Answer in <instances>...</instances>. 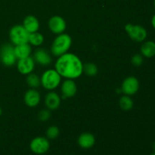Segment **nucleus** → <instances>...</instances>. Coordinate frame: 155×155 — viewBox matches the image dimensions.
Returning a JSON list of instances; mask_svg holds the SVG:
<instances>
[{
	"instance_id": "obj_1",
	"label": "nucleus",
	"mask_w": 155,
	"mask_h": 155,
	"mask_svg": "<svg viewBox=\"0 0 155 155\" xmlns=\"http://www.w3.org/2000/svg\"><path fill=\"white\" fill-rule=\"evenodd\" d=\"M54 68L61 77L71 80L79 78L83 73V62L73 53L67 52L58 57Z\"/></svg>"
},
{
	"instance_id": "obj_2",
	"label": "nucleus",
	"mask_w": 155,
	"mask_h": 155,
	"mask_svg": "<svg viewBox=\"0 0 155 155\" xmlns=\"http://www.w3.org/2000/svg\"><path fill=\"white\" fill-rule=\"evenodd\" d=\"M72 45V38L68 33H61L54 39L51 46V52L56 57H60L68 52Z\"/></svg>"
},
{
	"instance_id": "obj_3",
	"label": "nucleus",
	"mask_w": 155,
	"mask_h": 155,
	"mask_svg": "<svg viewBox=\"0 0 155 155\" xmlns=\"http://www.w3.org/2000/svg\"><path fill=\"white\" fill-rule=\"evenodd\" d=\"M40 80L42 87L46 90L51 91L58 87L61 81V77L55 69H48L42 74Z\"/></svg>"
},
{
	"instance_id": "obj_4",
	"label": "nucleus",
	"mask_w": 155,
	"mask_h": 155,
	"mask_svg": "<svg viewBox=\"0 0 155 155\" xmlns=\"http://www.w3.org/2000/svg\"><path fill=\"white\" fill-rule=\"evenodd\" d=\"M29 36L30 33L23 25H15L9 30V39L15 45L28 42Z\"/></svg>"
},
{
	"instance_id": "obj_5",
	"label": "nucleus",
	"mask_w": 155,
	"mask_h": 155,
	"mask_svg": "<svg viewBox=\"0 0 155 155\" xmlns=\"http://www.w3.org/2000/svg\"><path fill=\"white\" fill-rule=\"evenodd\" d=\"M0 61L4 66L12 67L17 63L15 46L12 44H4L0 48Z\"/></svg>"
},
{
	"instance_id": "obj_6",
	"label": "nucleus",
	"mask_w": 155,
	"mask_h": 155,
	"mask_svg": "<svg viewBox=\"0 0 155 155\" xmlns=\"http://www.w3.org/2000/svg\"><path fill=\"white\" fill-rule=\"evenodd\" d=\"M125 30L130 37V39L137 42H142L146 39V29L141 25H133L132 24H127L125 25Z\"/></svg>"
},
{
	"instance_id": "obj_7",
	"label": "nucleus",
	"mask_w": 155,
	"mask_h": 155,
	"mask_svg": "<svg viewBox=\"0 0 155 155\" xmlns=\"http://www.w3.org/2000/svg\"><path fill=\"white\" fill-rule=\"evenodd\" d=\"M30 148L34 154H43L49 150L50 143L47 138L38 136L31 141L30 144Z\"/></svg>"
},
{
	"instance_id": "obj_8",
	"label": "nucleus",
	"mask_w": 155,
	"mask_h": 155,
	"mask_svg": "<svg viewBox=\"0 0 155 155\" xmlns=\"http://www.w3.org/2000/svg\"><path fill=\"white\" fill-rule=\"evenodd\" d=\"M139 81L133 76L127 77L124 80L121 86V92L126 95H133L139 91Z\"/></svg>"
},
{
	"instance_id": "obj_9",
	"label": "nucleus",
	"mask_w": 155,
	"mask_h": 155,
	"mask_svg": "<svg viewBox=\"0 0 155 155\" xmlns=\"http://www.w3.org/2000/svg\"><path fill=\"white\" fill-rule=\"evenodd\" d=\"M48 27L54 34H61L66 30V21L62 17L54 15L51 17L48 21Z\"/></svg>"
},
{
	"instance_id": "obj_10",
	"label": "nucleus",
	"mask_w": 155,
	"mask_h": 155,
	"mask_svg": "<svg viewBox=\"0 0 155 155\" xmlns=\"http://www.w3.org/2000/svg\"><path fill=\"white\" fill-rule=\"evenodd\" d=\"M17 68L21 74L28 75L31 74L35 68L34 59L30 56L25 58L18 59L17 62Z\"/></svg>"
},
{
	"instance_id": "obj_11",
	"label": "nucleus",
	"mask_w": 155,
	"mask_h": 155,
	"mask_svg": "<svg viewBox=\"0 0 155 155\" xmlns=\"http://www.w3.org/2000/svg\"><path fill=\"white\" fill-rule=\"evenodd\" d=\"M61 93L63 98H72L77 92V86L74 80L66 79L61 84Z\"/></svg>"
},
{
	"instance_id": "obj_12",
	"label": "nucleus",
	"mask_w": 155,
	"mask_h": 155,
	"mask_svg": "<svg viewBox=\"0 0 155 155\" xmlns=\"http://www.w3.org/2000/svg\"><path fill=\"white\" fill-rule=\"evenodd\" d=\"M24 100L25 104L30 107H36L39 104L41 96L39 92L35 89H30L26 92Z\"/></svg>"
},
{
	"instance_id": "obj_13",
	"label": "nucleus",
	"mask_w": 155,
	"mask_h": 155,
	"mask_svg": "<svg viewBox=\"0 0 155 155\" xmlns=\"http://www.w3.org/2000/svg\"><path fill=\"white\" fill-rule=\"evenodd\" d=\"M45 104L48 110H57L61 104V97L56 92H49L45 95Z\"/></svg>"
},
{
	"instance_id": "obj_14",
	"label": "nucleus",
	"mask_w": 155,
	"mask_h": 155,
	"mask_svg": "<svg viewBox=\"0 0 155 155\" xmlns=\"http://www.w3.org/2000/svg\"><path fill=\"white\" fill-rule=\"evenodd\" d=\"M35 62L42 66H48L51 63V58L46 50L43 48H38L33 55Z\"/></svg>"
},
{
	"instance_id": "obj_15",
	"label": "nucleus",
	"mask_w": 155,
	"mask_h": 155,
	"mask_svg": "<svg viewBox=\"0 0 155 155\" xmlns=\"http://www.w3.org/2000/svg\"><path fill=\"white\" fill-rule=\"evenodd\" d=\"M23 26L30 33L37 32L39 29V22L33 15H27L23 21Z\"/></svg>"
},
{
	"instance_id": "obj_16",
	"label": "nucleus",
	"mask_w": 155,
	"mask_h": 155,
	"mask_svg": "<svg viewBox=\"0 0 155 155\" xmlns=\"http://www.w3.org/2000/svg\"><path fill=\"white\" fill-rule=\"evenodd\" d=\"M78 144L82 148L84 149H88L90 148L95 145V138L92 133H82L78 138Z\"/></svg>"
},
{
	"instance_id": "obj_17",
	"label": "nucleus",
	"mask_w": 155,
	"mask_h": 155,
	"mask_svg": "<svg viewBox=\"0 0 155 155\" xmlns=\"http://www.w3.org/2000/svg\"><path fill=\"white\" fill-rule=\"evenodd\" d=\"M31 52L32 48L29 42L15 45V53L18 60L29 57Z\"/></svg>"
},
{
	"instance_id": "obj_18",
	"label": "nucleus",
	"mask_w": 155,
	"mask_h": 155,
	"mask_svg": "<svg viewBox=\"0 0 155 155\" xmlns=\"http://www.w3.org/2000/svg\"><path fill=\"white\" fill-rule=\"evenodd\" d=\"M142 55L148 58L155 56V42L154 41H145L142 43L140 48Z\"/></svg>"
},
{
	"instance_id": "obj_19",
	"label": "nucleus",
	"mask_w": 155,
	"mask_h": 155,
	"mask_svg": "<svg viewBox=\"0 0 155 155\" xmlns=\"http://www.w3.org/2000/svg\"><path fill=\"white\" fill-rule=\"evenodd\" d=\"M44 42V36L42 33L35 32V33H30L29 36V43L34 46H39L42 45Z\"/></svg>"
},
{
	"instance_id": "obj_20",
	"label": "nucleus",
	"mask_w": 155,
	"mask_h": 155,
	"mask_svg": "<svg viewBox=\"0 0 155 155\" xmlns=\"http://www.w3.org/2000/svg\"><path fill=\"white\" fill-rule=\"evenodd\" d=\"M26 81H27V85L32 89H36L41 85L40 77L37 74H33V73L27 75Z\"/></svg>"
},
{
	"instance_id": "obj_21",
	"label": "nucleus",
	"mask_w": 155,
	"mask_h": 155,
	"mask_svg": "<svg viewBox=\"0 0 155 155\" xmlns=\"http://www.w3.org/2000/svg\"><path fill=\"white\" fill-rule=\"evenodd\" d=\"M120 107L124 110H130L133 107V101L129 95H123L119 101Z\"/></svg>"
},
{
	"instance_id": "obj_22",
	"label": "nucleus",
	"mask_w": 155,
	"mask_h": 155,
	"mask_svg": "<svg viewBox=\"0 0 155 155\" xmlns=\"http://www.w3.org/2000/svg\"><path fill=\"white\" fill-rule=\"evenodd\" d=\"M83 72L89 77H94L98 74V68L94 63H86L83 64Z\"/></svg>"
},
{
	"instance_id": "obj_23",
	"label": "nucleus",
	"mask_w": 155,
	"mask_h": 155,
	"mask_svg": "<svg viewBox=\"0 0 155 155\" xmlns=\"http://www.w3.org/2000/svg\"><path fill=\"white\" fill-rule=\"evenodd\" d=\"M46 137L49 139H55L56 138L58 137L60 134V130L59 128L56 126H51L48 127L46 130Z\"/></svg>"
},
{
	"instance_id": "obj_24",
	"label": "nucleus",
	"mask_w": 155,
	"mask_h": 155,
	"mask_svg": "<svg viewBox=\"0 0 155 155\" xmlns=\"http://www.w3.org/2000/svg\"><path fill=\"white\" fill-rule=\"evenodd\" d=\"M50 117H51V112L48 108L42 109L38 114V119L42 122H45V121L48 120Z\"/></svg>"
},
{
	"instance_id": "obj_25",
	"label": "nucleus",
	"mask_w": 155,
	"mask_h": 155,
	"mask_svg": "<svg viewBox=\"0 0 155 155\" xmlns=\"http://www.w3.org/2000/svg\"><path fill=\"white\" fill-rule=\"evenodd\" d=\"M143 56L141 54H136L132 57L131 62L135 67H140L143 64Z\"/></svg>"
},
{
	"instance_id": "obj_26",
	"label": "nucleus",
	"mask_w": 155,
	"mask_h": 155,
	"mask_svg": "<svg viewBox=\"0 0 155 155\" xmlns=\"http://www.w3.org/2000/svg\"><path fill=\"white\" fill-rule=\"evenodd\" d=\"M151 25L154 27V29H155V14L153 15L152 18H151Z\"/></svg>"
},
{
	"instance_id": "obj_27",
	"label": "nucleus",
	"mask_w": 155,
	"mask_h": 155,
	"mask_svg": "<svg viewBox=\"0 0 155 155\" xmlns=\"http://www.w3.org/2000/svg\"><path fill=\"white\" fill-rule=\"evenodd\" d=\"M152 148L153 150H154V151L155 152V142L153 143V145H152Z\"/></svg>"
},
{
	"instance_id": "obj_28",
	"label": "nucleus",
	"mask_w": 155,
	"mask_h": 155,
	"mask_svg": "<svg viewBox=\"0 0 155 155\" xmlns=\"http://www.w3.org/2000/svg\"><path fill=\"white\" fill-rule=\"evenodd\" d=\"M2 110L1 107H0V116H1V115H2Z\"/></svg>"
},
{
	"instance_id": "obj_29",
	"label": "nucleus",
	"mask_w": 155,
	"mask_h": 155,
	"mask_svg": "<svg viewBox=\"0 0 155 155\" xmlns=\"http://www.w3.org/2000/svg\"><path fill=\"white\" fill-rule=\"evenodd\" d=\"M154 8H155V0H154Z\"/></svg>"
},
{
	"instance_id": "obj_30",
	"label": "nucleus",
	"mask_w": 155,
	"mask_h": 155,
	"mask_svg": "<svg viewBox=\"0 0 155 155\" xmlns=\"http://www.w3.org/2000/svg\"><path fill=\"white\" fill-rule=\"evenodd\" d=\"M151 155H155V152H154V153H153V154H151Z\"/></svg>"
}]
</instances>
